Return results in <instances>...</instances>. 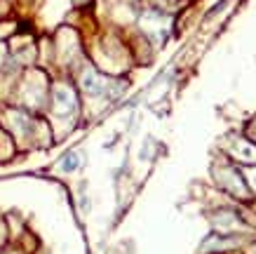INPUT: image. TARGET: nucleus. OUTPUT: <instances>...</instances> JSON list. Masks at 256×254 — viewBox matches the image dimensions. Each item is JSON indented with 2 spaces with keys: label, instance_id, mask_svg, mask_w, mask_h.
Wrapping results in <instances>:
<instances>
[{
  "label": "nucleus",
  "instance_id": "1",
  "mask_svg": "<svg viewBox=\"0 0 256 254\" xmlns=\"http://www.w3.org/2000/svg\"><path fill=\"white\" fill-rule=\"evenodd\" d=\"M82 87H85L90 94H104L106 92V83H104V78L96 76L94 71H87L85 76H82Z\"/></svg>",
  "mask_w": 256,
  "mask_h": 254
},
{
  "label": "nucleus",
  "instance_id": "2",
  "mask_svg": "<svg viewBox=\"0 0 256 254\" xmlns=\"http://www.w3.org/2000/svg\"><path fill=\"white\" fill-rule=\"evenodd\" d=\"M64 104H66V111H70V108L76 106V99H73V94L66 92V90H56V108L62 111Z\"/></svg>",
  "mask_w": 256,
  "mask_h": 254
},
{
  "label": "nucleus",
  "instance_id": "3",
  "mask_svg": "<svg viewBox=\"0 0 256 254\" xmlns=\"http://www.w3.org/2000/svg\"><path fill=\"white\" fill-rule=\"evenodd\" d=\"M78 165H80L78 153H68L62 160V169H64V172H73V169H78Z\"/></svg>",
  "mask_w": 256,
  "mask_h": 254
}]
</instances>
